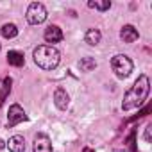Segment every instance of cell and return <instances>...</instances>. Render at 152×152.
<instances>
[{"label":"cell","instance_id":"3","mask_svg":"<svg viewBox=\"0 0 152 152\" xmlns=\"http://www.w3.org/2000/svg\"><path fill=\"white\" fill-rule=\"evenodd\" d=\"M111 68H113V72H115V75H116L118 79H127L129 75L132 73V70H134V64H132V61H131L129 56L116 54L111 59Z\"/></svg>","mask_w":152,"mask_h":152},{"label":"cell","instance_id":"7","mask_svg":"<svg viewBox=\"0 0 152 152\" xmlns=\"http://www.w3.org/2000/svg\"><path fill=\"white\" fill-rule=\"evenodd\" d=\"M54 104H56V107L61 109V111H64V109L70 106V95L66 93L64 88H57V90L54 91Z\"/></svg>","mask_w":152,"mask_h":152},{"label":"cell","instance_id":"9","mask_svg":"<svg viewBox=\"0 0 152 152\" xmlns=\"http://www.w3.org/2000/svg\"><path fill=\"white\" fill-rule=\"evenodd\" d=\"M6 147L9 148V152H25V140H23V136L15 134V136L9 138Z\"/></svg>","mask_w":152,"mask_h":152},{"label":"cell","instance_id":"13","mask_svg":"<svg viewBox=\"0 0 152 152\" xmlns=\"http://www.w3.org/2000/svg\"><path fill=\"white\" fill-rule=\"evenodd\" d=\"M0 32H2V36H4V38L13 39V38H16V36H18V27H16L15 23H4V25H2V29H0Z\"/></svg>","mask_w":152,"mask_h":152},{"label":"cell","instance_id":"12","mask_svg":"<svg viewBox=\"0 0 152 152\" xmlns=\"http://www.w3.org/2000/svg\"><path fill=\"white\" fill-rule=\"evenodd\" d=\"M7 63L13 64V66H23L25 57H23V54L18 52V50H9V54H7Z\"/></svg>","mask_w":152,"mask_h":152},{"label":"cell","instance_id":"17","mask_svg":"<svg viewBox=\"0 0 152 152\" xmlns=\"http://www.w3.org/2000/svg\"><path fill=\"white\" fill-rule=\"evenodd\" d=\"M150 131H152V125H147V129H145V141L147 143H150Z\"/></svg>","mask_w":152,"mask_h":152},{"label":"cell","instance_id":"18","mask_svg":"<svg viewBox=\"0 0 152 152\" xmlns=\"http://www.w3.org/2000/svg\"><path fill=\"white\" fill-rule=\"evenodd\" d=\"M129 145H131V152H134V132H132L131 138H129Z\"/></svg>","mask_w":152,"mask_h":152},{"label":"cell","instance_id":"6","mask_svg":"<svg viewBox=\"0 0 152 152\" xmlns=\"http://www.w3.org/2000/svg\"><path fill=\"white\" fill-rule=\"evenodd\" d=\"M34 152H52V141L47 134H38L34 138V145H32Z\"/></svg>","mask_w":152,"mask_h":152},{"label":"cell","instance_id":"8","mask_svg":"<svg viewBox=\"0 0 152 152\" xmlns=\"http://www.w3.org/2000/svg\"><path fill=\"white\" fill-rule=\"evenodd\" d=\"M43 38L47 43H57L63 39V31L57 27V25H48L43 32Z\"/></svg>","mask_w":152,"mask_h":152},{"label":"cell","instance_id":"1","mask_svg":"<svg viewBox=\"0 0 152 152\" xmlns=\"http://www.w3.org/2000/svg\"><path fill=\"white\" fill-rule=\"evenodd\" d=\"M148 91H150L148 77L147 75H140V77L136 79V83L131 86V90H127V93L124 97V102H122V109L124 111H131L134 107H140L147 100Z\"/></svg>","mask_w":152,"mask_h":152},{"label":"cell","instance_id":"20","mask_svg":"<svg viewBox=\"0 0 152 152\" xmlns=\"http://www.w3.org/2000/svg\"><path fill=\"white\" fill-rule=\"evenodd\" d=\"M84 152H95V150H93V148H90V147H86V148H84Z\"/></svg>","mask_w":152,"mask_h":152},{"label":"cell","instance_id":"15","mask_svg":"<svg viewBox=\"0 0 152 152\" xmlns=\"http://www.w3.org/2000/svg\"><path fill=\"white\" fill-rule=\"evenodd\" d=\"M11 84H13L11 77H6V79H4V84H2V93H0V107H2V104H4V100H6V97H7V95H9V91H11Z\"/></svg>","mask_w":152,"mask_h":152},{"label":"cell","instance_id":"2","mask_svg":"<svg viewBox=\"0 0 152 152\" xmlns=\"http://www.w3.org/2000/svg\"><path fill=\"white\" fill-rule=\"evenodd\" d=\"M61 61V54L57 48L50 47V45H39L34 48V63L43 68V70H54L57 68Z\"/></svg>","mask_w":152,"mask_h":152},{"label":"cell","instance_id":"19","mask_svg":"<svg viewBox=\"0 0 152 152\" xmlns=\"http://www.w3.org/2000/svg\"><path fill=\"white\" fill-rule=\"evenodd\" d=\"M4 147H6V143H4V140H2V138H0V150H2Z\"/></svg>","mask_w":152,"mask_h":152},{"label":"cell","instance_id":"11","mask_svg":"<svg viewBox=\"0 0 152 152\" xmlns=\"http://www.w3.org/2000/svg\"><path fill=\"white\" fill-rule=\"evenodd\" d=\"M84 39H86V43H88V45L95 47V45H99V43H100L102 34H100V31H97V29H88V31H86V34H84Z\"/></svg>","mask_w":152,"mask_h":152},{"label":"cell","instance_id":"14","mask_svg":"<svg viewBox=\"0 0 152 152\" xmlns=\"http://www.w3.org/2000/svg\"><path fill=\"white\" fill-rule=\"evenodd\" d=\"M79 68H81V72H91L97 68V61L93 57H83L79 61Z\"/></svg>","mask_w":152,"mask_h":152},{"label":"cell","instance_id":"16","mask_svg":"<svg viewBox=\"0 0 152 152\" xmlns=\"http://www.w3.org/2000/svg\"><path fill=\"white\" fill-rule=\"evenodd\" d=\"M88 6L93 7V9H99V11H107L111 7V2L109 0H102V2H93V0H90Z\"/></svg>","mask_w":152,"mask_h":152},{"label":"cell","instance_id":"10","mask_svg":"<svg viewBox=\"0 0 152 152\" xmlns=\"http://www.w3.org/2000/svg\"><path fill=\"white\" fill-rule=\"evenodd\" d=\"M120 38H122L124 43H134L140 38V34H138V31L132 25H124L122 31H120Z\"/></svg>","mask_w":152,"mask_h":152},{"label":"cell","instance_id":"5","mask_svg":"<svg viewBox=\"0 0 152 152\" xmlns=\"http://www.w3.org/2000/svg\"><path fill=\"white\" fill-rule=\"evenodd\" d=\"M23 120H27V115H25L23 107L20 104H13L9 107V113H7V127H15Z\"/></svg>","mask_w":152,"mask_h":152},{"label":"cell","instance_id":"4","mask_svg":"<svg viewBox=\"0 0 152 152\" xmlns=\"http://www.w3.org/2000/svg\"><path fill=\"white\" fill-rule=\"evenodd\" d=\"M47 9H45V6L41 4V2H32L29 7H27V15H25V18H27V22L31 23V25H39V23H43L45 20H47Z\"/></svg>","mask_w":152,"mask_h":152}]
</instances>
